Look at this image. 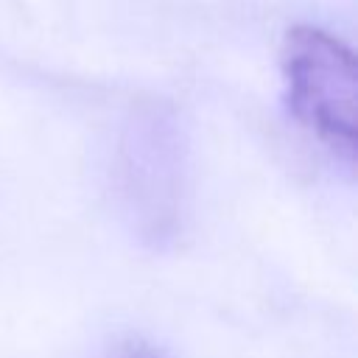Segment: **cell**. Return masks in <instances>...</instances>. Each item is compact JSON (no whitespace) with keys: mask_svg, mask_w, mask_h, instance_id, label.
Returning <instances> with one entry per match:
<instances>
[{"mask_svg":"<svg viewBox=\"0 0 358 358\" xmlns=\"http://www.w3.org/2000/svg\"><path fill=\"white\" fill-rule=\"evenodd\" d=\"M285 101L302 129L352 162L358 143V67L352 48L316 25H294L280 50Z\"/></svg>","mask_w":358,"mask_h":358,"instance_id":"obj_1","label":"cell"}]
</instances>
